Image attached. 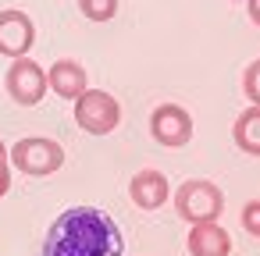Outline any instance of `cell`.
Segmentation results:
<instances>
[{"mask_svg": "<svg viewBox=\"0 0 260 256\" xmlns=\"http://www.w3.org/2000/svg\"><path fill=\"white\" fill-rule=\"evenodd\" d=\"M235 4H242V0H235Z\"/></svg>", "mask_w": 260, "mask_h": 256, "instance_id": "cell-18", "label": "cell"}, {"mask_svg": "<svg viewBox=\"0 0 260 256\" xmlns=\"http://www.w3.org/2000/svg\"><path fill=\"white\" fill-rule=\"evenodd\" d=\"M125 238L111 213L100 206H72L54 217L43 256H121Z\"/></svg>", "mask_w": 260, "mask_h": 256, "instance_id": "cell-1", "label": "cell"}, {"mask_svg": "<svg viewBox=\"0 0 260 256\" xmlns=\"http://www.w3.org/2000/svg\"><path fill=\"white\" fill-rule=\"evenodd\" d=\"M79 11L89 22H111L118 15V0H79Z\"/></svg>", "mask_w": 260, "mask_h": 256, "instance_id": "cell-12", "label": "cell"}, {"mask_svg": "<svg viewBox=\"0 0 260 256\" xmlns=\"http://www.w3.org/2000/svg\"><path fill=\"white\" fill-rule=\"evenodd\" d=\"M232 139L246 157H260V107H246L235 125H232Z\"/></svg>", "mask_w": 260, "mask_h": 256, "instance_id": "cell-11", "label": "cell"}, {"mask_svg": "<svg viewBox=\"0 0 260 256\" xmlns=\"http://www.w3.org/2000/svg\"><path fill=\"white\" fill-rule=\"evenodd\" d=\"M32 43H36V25L25 11H15V8L0 11V54L11 61H22L29 57Z\"/></svg>", "mask_w": 260, "mask_h": 256, "instance_id": "cell-7", "label": "cell"}, {"mask_svg": "<svg viewBox=\"0 0 260 256\" xmlns=\"http://www.w3.org/2000/svg\"><path fill=\"white\" fill-rule=\"evenodd\" d=\"M242 93H246L249 107H260V57L246 64V71H242Z\"/></svg>", "mask_w": 260, "mask_h": 256, "instance_id": "cell-13", "label": "cell"}, {"mask_svg": "<svg viewBox=\"0 0 260 256\" xmlns=\"http://www.w3.org/2000/svg\"><path fill=\"white\" fill-rule=\"evenodd\" d=\"M239 224H242V231H246V235L260 238V199H249V203H242Z\"/></svg>", "mask_w": 260, "mask_h": 256, "instance_id": "cell-14", "label": "cell"}, {"mask_svg": "<svg viewBox=\"0 0 260 256\" xmlns=\"http://www.w3.org/2000/svg\"><path fill=\"white\" fill-rule=\"evenodd\" d=\"M47 86H50L61 100H72V103H75V100L89 89V75H86V68H82L79 61L61 57V61L50 64V71H47Z\"/></svg>", "mask_w": 260, "mask_h": 256, "instance_id": "cell-9", "label": "cell"}, {"mask_svg": "<svg viewBox=\"0 0 260 256\" xmlns=\"http://www.w3.org/2000/svg\"><path fill=\"white\" fill-rule=\"evenodd\" d=\"M168 196H171V185H168L164 171H157V167H143L128 181V199L139 210H160L168 203Z\"/></svg>", "mask_w": 260, "mask_h": 256, "instance_id": "cell-8", "label": "cell"}, {"mask_svg": "<svg viewBox=\"0 0 260 256\" xmlns=\"http://www.w3.org/2000/svg\"><path fill=\"white\" fill-rule=\"evenodd\" d=\"M8 192H11V164L0 160V199H4Z\"/></svg>", "mask_w": 260, "mask_h": 256, "instance_id": "cell-15", "label": "cell"}, {"mask_svg": "<svg viewBox=\"0 0 260 256\" xmlns=\"http://www.w3.org/2000/svg\"><path fill=\"white\" fill-rule=\"evenodd\" d=\"M175 210L189 224H210L224 213V192L207 178H189L175 192Z\"/></svg>", "mask_w": 260, "mask_h": 256, "instance_id": "cell-2", "label": "cell"}, {"mask_svg": "<svg viewBox=\"0 0 260 256\" xmlns=\"http://www.w3.org/2000/svg\"><path fill=\"white\" fill-rule=\"evenodd\" d=\"M150 135H153V142H160L168 150H178L192 139V114L178 103H160L150 114Z\"/></svg>", "mask_w": 260, "mask_h": 256, "instance_id": "cell-6", "label": "cell"}, {"mask_svg": "<svg viewBox=\"0 0 260 256\" xmlns=\"http://www.w3.org/2000/svg\"><path fill=\"white\" fill-rule=\"evenodd\" d=\"M246 11H249V22L260 29V0H246Z\"/></svg>", "mask_w": 260, "mask_h": 256, "instance_id": "cell-16", "label": "cell"}, {"mask_svg": "<svg viewBox=\"0 0 260 256\" xmlns=\"http://www.w3.org/2000/svg\"><path fill=\"white\" fill-rule=\"evenodd\" d=\"M4 89L18 107H36L50 86H47V71L32 57H22V61H11V68L4 75Z\"/></svg>", "mask_w": 260, "mask_h": 256, "instance_id": "cell-5", "label": "cell"}, {"mask_svg": "<svg viewBox=\"0 0 260 256\" xmlns=\"http://www.w3.org/2000/svg\"><path fill=\"white\" fill-rule=\"evenodd\" d=\"M185 249H189V256H228L232 252V235L217 221L192 224L189 228V238H185Z\"/></svg>", "mask_w": 260, "mask_h": 256, "instance_id": "cell-10", "label": "cell"}, {"mask_svg": "<svg viewBox=\"0 0 260 256\" xmlns=\"http://www.w3.org/2000/svg\"><path fill=\"white\" fill-rule=\"evenodd\" d=\"M75 121L89 135H111L121 121V103L104 89H86L75 100Z\"/></svg>", "mask_w": 260, "mask_h": 256, "instance_id": "cell-4", "label": "cell"}, {"mask_svg": "<svg viewBox=\"0 0 260 256\" xmlns=\"http://www.w3.org/2000/svg\"><path fill=\"white\" fill-rule=\"evenodd\" d=\"M8 157H11V164H15L22 174H29V178H47V174L61 171V164H64V146L54 142V139H43V135H25V139H18V142L11 146Z\"/></svg>", "mask_w": 260, "mask_h": 256, "instance_id": "cell-3", "label": "cell"}, {"mask_svg": "<svg viewBox=\"0 0 260 256\" xmlns=\"http://www.w3.org/2000/svg\"><path fill=\"white\" fill-rule=\"evenodd\" d=\"M0 160H8V146H4V139H0Z\"/></svg>", "mask_w": 260, "mask_h": 256, "instance_id": "cell-17", "label": "cell"}]
</instances>
